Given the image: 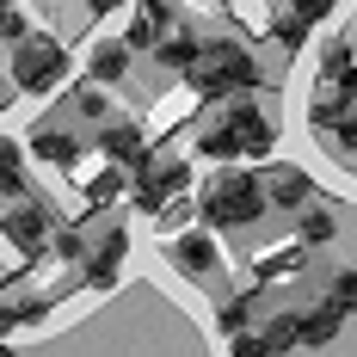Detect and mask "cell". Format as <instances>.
<instances>
[{
  "label": "cell",
  "instance_id": "cell-5",
  "mask_svg": "<svg viewBox=\"0 0 357 357\" xmlns=\"http://www.w3.org/2000/svg\"><path fill=\"white\" fill-rule=\"evenodd\" d=\"M0 234H6V241H13L19 252H25V259H37V252L50 247V234H56V215L43 210L37 197H19L13 210L0 215Z\"/></svg>",
  "mask_w": 357,
  "mask_h": 357
},
{
  "label": "cell",
  "instance_id": "cell-24",
  "mask_svg": "<svg viewBox=\"0 0 357 357\" xmlns=\"http://www.w3.org/2000/svg\"><path fill=\"white\" fill-rule=\"evenodd\" d=\"M50 252H56V259H86V241H80V228H56V234H50Z\"/></svg>",
  "mask_w": 357,
  "mask_h": 357
},
{
  "label": "cell",
  "instance_id": "cell-21",
  "mask_svg": "<svg viewBox=\"0 0 357 357\" xmlns=\"http://www.w3.org/2000/svg\"><path fill=\"white\" fill-rule=\"evenodd\" d=\"M265 345H271V351H296V345H302V321H296V314H278V321L265 326Z\"/></svg>",
  "mask_w": 357,
  "mask_h": 357
},
{
  "label": "cell",
  "instance_id": "cell-9",
  "mask_svg": "<svg viewBox=\"0 0 357 357\" xmlns=\"http://www.w3.org/2000/svg\"><path fill=\"white\" fill-rule=\"evenodd\" d=\"M321 80H326V93L357 99V56H351V43H345V37H333V43L321 50Z\"/></svg>",
  "mask_w": 357,
  "mask_h": 357
},
{
  "label": "cell",
  "instance_id": "cell-23",
  "mask_svg": "<svg viewBox=\"0 0 357 357\" xmlns=\"http://www.w3.org/2000/svg\"><path fill=\"white\" fill-rule=\"evenodd\" d=\"M333 302H339V308L357 321V265H345V271L333 278Z\"/></svg>",
  "mask_w": 357,
  "mask_h": 357
},
{
  "label": "cell",
  "instance_id": "cell-2",
  "mask_svg": "<svg viewBox=\"0 0 357 357\" xmlns=\"http://www.w3.org/2000/svg\"><path fill=\"white\" fill-rule=\"evenodd\" d=\"M185 80H191L204 99H234V93H252V86H259V62H252L234 37H215V43L197 50V62L185 68Z\"/></svg>",
  "mask_w": 357,
  "mask_h": 357
},
{
  "label": "cell",
  "instance_id": "cell-4",
  "mask_svg": "<svg viewBox=\"0 0 357 357\" xmlns=\"http://www.w3.org/2000/svg\"><path fill=\"white\" fill-rule=\"evenodd\" d=\"M130 173H136L130 178V197H136V210H148V215H160L178 191L191 185V167H185V160H160V154H142Z\"/></svg>",
  "mask_w": 357,
  "mask_h": 357
},
{
  "label": "cell",
  "instance_id": "cell-12",
  "mask_svg": "<svg viewBox=\"0 0 357 357\" xmlns=\"http://www.w3.org/2000/svg\"><path fill=\"white\" fill-rule=\"evenodd\" d=\"M173 265L191 271V278H210L215 271V241L204 234V228H185V234L173 241Z\"/></svg>",
  "mask_w": 357,
  "mask_h": 357
},
{
  "label": "cell",
  "instance_id": "cell-32",
  "mask_svg": "<svg viewBox=\"0 0 357 357\" xmlns=\"http://www.w3.org/2000/svg\"><path fill=\"white\" fill-rule=\"evenodd\" d=\"M6 6H13V0H0V13H6Z\"/></svg>",
  "mask_w": 357,
  "mask_h": 357
},
{
  "label": "cell",
  "instance_id": "cell-30",
  "mask_svg": "<svg viewBox=\"0 0 357 357\" xmlns=\"http://www.w3.org/2000/svg\"><path fill=\"white\" fill-rule=\"evenodd\" d=\"M136 6H142L148 19H167V25H173V0H136Z\"/></svg>",
  "mask_w": 357,
  "mask_h": 357
},
{
  "label": "cell",
  "instance_id": "cell-16",
  "mask_svg": "<svg viewBox=\"0 0 357 357\" xmlns=\"http://www.w3.org/2000/svg\"><path fill=\"white\" fill-rule=\"evenodd\" d=\"M197 50H204V43H197L191 31H173V37L160 31V43H154V62H160V68H178V74H185L191 62H197Z\"/></svg>",
  "mask_w": 357,
  "mask_h": 357
},
{
  "label": "cell",
  "instance_id": "cell-19",
  "mask_svg": "<svg viewBox=\"0 0 357 357\" xmlns=\"http://www.w3.org/2000/svg\"><path fill=\"white\" fill-rule=\"evenodd\" d=\"M296 234H302V247H326V241L339 234V215H333V210H308Z\"/></svg>",
  "mask_w": 357,
  "mask_h": 357
},
{
  "label": "cell",
  "instance_id": "cell-26",
  "mask_svg": "<svg viewBox=\"0 0 357 357\" xmlns=\"http://www.w3.org/2000/svg\"><path fill=\"white\" fill-rule=\"evenodd\" d=\"M247 296H234V302H222V333H241V326H247Z\"/></svg>",
  "mask_w": 357,
  "mask_h": 357
},
{
  "label": "cell",
  "instance_id": "cell-3",
  "mask_svg": "<svg viewBox=\"0 0 357 357\" xmlns=\"http://www.w3.org/2000/svg\"><path fill=\"white\" fill-rule=\"evenodd\" d=\"M13 80H19V93H56L62 80H68V50L56 43V37H19L13 43Z\"/></svg>",
  "mask_w": 357,
  "mask_h": 357
},
{
  "label": "cell",
  "instance_id": "cell-10",
  "mask_svg": "<svg viewBox=\"0 0 357 357\" xmlns=\"http://www.w3.org/2000/svg\"><path fill=\"white\" fill-rule=\"evenodd\" d=\"M130 56H136V50H130V37H99V43H93V56H86V74H93L99 86H111V80H123V74H130Z\"/></svg>",
  "mask_w": 357,
  "mask_h": 357
},
{
  "label": "cell",
  "instance_id": "cell-13",
  "mask_svg": "<svg viewBox=\"0 0 357 357\" xmlns=\"http://www.w3.org/2000/svg\"><path fill=\"white\" fill-rule=\"evenodd\" d=\"M31 154H37V160H50V167H62V173L80 167V142H74L68 130H56V123H37V130H31Z\"/></svg>",
  "mask_w": 357,
  "mask_h": 357
},
{
  "label": "cell",
  "instance_id": "cell-15",
  "mask_svg": "<svg viewBox=\"0 0 357 357\" xmlns=\"http://www.w3.org/2000/svg\"><path fill=\"white\" fill-rule=\"evenodd\" d=\"M197 154H204V160H247V154H241V136H234V123H228V117H215L210 130L197 136Z\"/></svg>",
  "mask_w": 357,
  "mask_h": 357
},
{
  "label": "cell",
  "instance_id": "cell-18",
  "mask_svg": "<svg viewBox=\"0 0 357 357\" xmlns=\"http://www.w3.org/2000/svg\"><path fill=\"white\" fill-rule=\"evenodd\" d=\"M50 314V302L43 296H19V302H0V339L13 333V326H25V321H43Z\"/></svg>",
  "mask_w": 357,
  "mask_h": 357
},
{
  "label": "cell",
  "instance_id": "cell-6",
  "mask_svg": "<svg viewBox=\"0 0 357 357\" xmlns=\"http://www.w3.org/2000/svg\"><path fill=\"white\" fill-rule=\"evenodd\" d=\"M222 117L234 123V136H241V154H247V160H265V154L278 148V123L252 105V99H241V93H234V105L222 111Z\"/></svg>",
  "mask_w": 357,
  "mask_h": 357
},
{
  "label": "cell",
  "instance_id": "cell-14",
  "mask_svg": "<svg viewBox=\"0 0 357 357\" xmlns=\"http://www.w3.org/2000/svg\"><path fill=\"white\" fill-rule=\"evenodd\" d=\"M296 321H302V345H333L339 326L351 321V314H345L339 302H321V308H308V314H296Z\"/></svg>",
  "mask_w": 357,
  "mask_h": 357
},
{
  "label": "cell",
  "instance_id": "cell-7",
  "mask_svg": "<svg viewBox=\"0 0 357 357\" xmlns=\"http://www.w3.org/2000/svg\"><path fill=\"white\" fill-rule=\"evenodd\" d=\"M99 154H105V160H117V167H136V160L148 154L142 123H130V117H111L105 130H99Z\"/></svg>",
  "mask_w": 357,
  "mask_h": 357
},
{
  "label": "cell",
  "instance_id": "cell-28",
  "mask_svg": "<svg viewBox=\"0 0 357 357\" xmlns=\"http://www.w3.org/2000/svg\"><path fill=\"white\" fill-rule=\"evenodd\" d=\"M228 345H234L241 357H259V351H271V345H265V333H228Z\"/></svg>",
  "mask_w": 357,
  "mask_h": 357
},
{
  "label": "cell",
  "instance_id": "cell-20",
  "mask_svg": "<svg viewBox=\"0 0 357 357\" xmlns=\"http://www.w3.org/2000/svg\"><path fill=\"white\" fill-rule=\"evenodd\" d=\"M308 25H314V19H302V13L289 6V13H278V25H271V37H278L284 50H302V43H308Z\"/></svg>",
  "mask_w": 357,
  "mask_h": 357
},
{
  "label": "cell",
  "instance_id": "cell-17",
  "mask_svg": "<svg viewBox=\"0 0 357 357\" xmlns=\"http://www.w3.org/2000/svg\"><path fill=\"white\" fill-rule=\"evenodd\" d=\"M0 191L6 197H25V148L13 136H0Z\"/></svg>",
  "mask_w": 357,
  "mask_h": 357
},
{
  "label": "cell",
  "instance_id": "cell-22",
  "mask_svg": "<svg viewBox=\"0 0 357 357\" xmlns=\"http://www.w3.org/2000/svg\"><path fill=\"white\" fill-rule=\"evenodd\" d=\"M160 31H167V19H148V13H136V25H130V50H154L160 43Z\"/></svg>",
  "mask_w": 357,
  "mask_h": 357
},
{
  "label": "cell",
  "instance_id": "cell-1",
  "mask_svg": "<svg viewBox=\"0 0 357 357\" xmlns=\"http://www.w3.org/2000/svg\"><path fill=\"white\" fill-rule=\"evenodd\" d=\"M271 210V191H265V178L259 173H215L204 185V197H197V222L204 228H247L259 215Z\"/></svg>",
  "mask_w": 357,
  "mask_h": 357
},
{
  "label": "cell",
  "instance_id": "cell-25",
  "mask_svg": "<svg viewBox=\"0 0 357 357\" xmlns=\"http://www.w3.org/2000/svg\"><path fill=\"white\" fill-rule=\"evenodd\" d=\"M86 197H93V204H111V197H123V173H99L93 185H86Z\"/></svg>",
  "mask_w": 357,
  "mask_h": 357
},
{
  "label": "cell",
  "instance_id": "cell-29",
  "mask_svg": "<svg viewBox=\"0 0 357 357\" xmlns=\"http://www.w3.org/2000/svg\"><path fill=\"white\" fill-rule=\"evenodd\" d=\"M74 105L86 111V117H105V93H99V86H80V93H74Z\"/></svg>",
  "mask_w": 357,
  "mask_h": 357
},
{
  "label": "cell",
  "instance_id": "cell-11",
  "mask_svg": "<svg viewBox=\"0 0 357 357\" xmlns=\"http://www.w3.org/2000/svg\"><path fill=\"white\" fill-rule=\"evenodd\" d=\"M265 191H271L278 210H302V204L314 197V178L302 173V167H271V173H265Z\"/></svg>",
  "mask_w": 357,
  "mask_h": 357
},
{
  "label": "cell",
  "instance_id": "cell-8",
  "mask_svg": "<svg viewBox=\"0 0 357 357\" xmlns=\"http://www.w3.org/2000/svg\"><path fill=\"white\" fill-rule=\"evenodd\" d=\"M123 252H130V234L111 228L105 241L86 252V284H93V289H111V284H117V271H123Z\"/></svg>",
  "mask_w": 357,
  "mask_h": 357
},
{
  "label": "cell",
  "instance_id": "cell-31",
  "mask_svg": "<svg viewBox=\"0 0 357 357\" xmlns=\"http://www.w3.org/2000/svg\"><path fill=\"white\" fill-rule=\"evenodd\" d=\"M117 6H123V0H86V13H93V19H105V13H117Z\"/></svg>",
  "mask_w": 357,
  "mask_h": 357
},
{
  "label": "cell",
  "instance_id": "cell-27",
  "mask_svg": "<svg viewBox=\"0 0 357 357\" xmlns=\"http://www.w3.org/2000/svg\"><path fill=\"white\" fill-rule=\"evenodd\" d=\"M0 37H13V43H19V37H31V19L6 6V13H0Z\"/></svg>",
  "mask_w": 357,
  "mask_h": 357
}]
</instances>
